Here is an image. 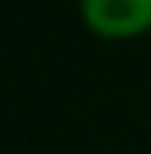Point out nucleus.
<instances>
[{
	"label": "nucleus",
	"mask_w": 151,
	"mask_h": 154,
	"mask_svg": "<svg viewBox=\"0 0 151 154\" xmlns=\"http://www.w3.org/2000/svg\"><path fill=\"white\" fill-rule=\"evenodd\" d=\"M86 24L106 38H127L151 24V0H83Z\"/></svg>",
	"instance_id": "obj_1"
}]
</instances>
